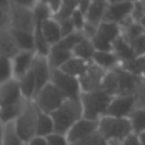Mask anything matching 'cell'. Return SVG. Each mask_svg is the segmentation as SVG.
I'll use <instances>...</instances> for the list:
<instances>
[{"mask_svg":"<svg viewBox=\"0 0 145 145\" xmlns=\"http://www.w3.org/2000/svg\"><path fill=\"white\" fill-rule=\"evenodd\" d=\"M25 101L18 89L16 79H10L0 85V121L3 124L11 123L21 113Z\"/></svg>","mask_w":145,"mask_h":145,"instance_id":"cell-1","label":"cell"},{"mask_svg":"<svg viewBox=\"0 0 145 145\" xmlns=\"http://www.w3.org/2000/svg\"><path fill=\"white\" fill-rule=\"evenodd\" d=\"M54 123V133L66 134L68 130L82 118V104L79 99H65L58 108L51 114Z\"/></svg>","mask_w":145,"mask_h":145,"instance_id":"cell-2","label":"cell"},{"mask_svg":"<svg viewBox=\"0 0 145 145\" xmlns=\"http://www.w3.org/2000/svg\"><path fill=\"white\" fill-rule=\"evenodd\" d=\"M79 100L82 104V117L88 118V120L99 121L103 116H106V110L108 107L111 96H108L103 90L97 89L93 92L82 93Z\"/></svg>","mask_w":145,"mask_h":145,"instance_id":"cell-3","label":"cell"},{"mask_svg":"<svg viewBox=\"0 0 145 145\" xmlns=\"http://www.w3.org/2000/svg\"><path fill=\"white\" fill-rule=\"evenodd\" d=\"M97 133L107 141H123L127 135L133 133L131 124L128 118H118V117H110L103 116L97 121Z\"/></svg>","mask_w":145,"mask_h":145,"instance_id":"cell-4","label":"cell"},{"mask_svg":"<svg viewBox=\"0 0 145 145\" xmlns=\"http://www.w3.org/2000/svg\"><path fill=\"white\" fill-rule=\"evenodd\" d=\"M37 118H38V108L35 107V104L33 103V100L25 101L21 113L13 121L14 128H16L18 137L23 140L24 144H27L33 137H35Z\"/></svg>","mask_w":145,"mask_h":145,"instance_id":"cell-5","label":"cell"},{"mask_svg":"<svg viewBox=\"0 0 145 145\" xmlns=\"http://www.w3.org/2000/svg\"><path fill=\"white\" fill-rule=\"evenodd\" d=\"M63 100H65V99L59 93V90L49 82V83H47L44 88H41V89L35 93V96L33 99V103L35 104V107H37L40 111L51 114L55 108L59 107V104H61Z\"/></svg>","mask_w":145,"mask_h":145,"instance_id":"cell-6","label":"cell"},{"mask_svg":"<svg viewBox=\"0 0 145 145\" xmlns=\"http://www.w3.org/2000/svg\"><path fill=\"white\" fill-rule=\"evenodd\" d=\"M63 96V99H79L82 92L79 86L78 78L66 75L58 69L51 71V80H49Z\"/></svg>","mask_w":145,"mask_h":145,"instance_id":"cell-7","label":"cell"},{"mask_svg":"<svg viewBox=\"0 0 145 145\" xmlns=\"http://www.w3.org/2000/svg\"><path fill=\"white\" fill-rule=\"evenodd\" d=\"M8 28L34 33L35 21H34L33 11L30 8L10 6L8 7Z\"/></svg>","mask_w":145,"mask_h":145,"instance_id":"cell-8","label":"cell"},{"mask_svg":"<svg viewBox=\"0 0 145 145\" xmlns=\"http://www.w3.org/2000/svg\"><path fill=\"white\" fill-rule=\"evenodd\" d=\"M104 73H106L104 69L99 68L93 62H90L88 65L86 71L78 78L79 86H80V92L85 93V92H93V90L100 89V85H101Z\"/></svg>","mask_w":145,"mask_h":145,"instance_id":"cell-9","label":"cell"},{"mask_svg":"<svg viewBox=\"0 0 145 145\" xmlns=\"http://www.w3.org/2000/svg\"><path fill=\"white\" fill-rule=\"evenodd\" d=\"M134 110V99L133 96H113L108 107L106 110V116L110 117H118V118H127L130 113Z\"/></svg>","mask_w":145,"mask_h":145,"instance_id":"cell-10","label":"cell"},{"mask_svg":"<svg viewBox=\"0 0 145 145\" xmlns=\"http://www.w3.org/2000/svg\"><path fill=\"white\" fill-rule=\"evenodd\" d=\"M97 131V121H93V120H88V118H80L78 120L69 130L68 133L65 134L66 135V140L69 144L72 142H76L79 140H83L89 135H92L93 133Z\"/></svg>","mask_w":145,"mask_h":145,"instance_id":"cell-11","label":"cell"},{"mask_svg":"<svg viewBox=\"0 0 145 145\" xmlns=\"http://www.w3.org/2000/svg\"><path fill=\"white\" fill-rule=\"evenodd\" d=\"M134 1H114V3H107L103 21L120 24L124 18L130 17Z\"/></svg>","mask_w":145,"mask_h":145,"instance_id":"cell-12","label":"cell"},{"mask_svg":"<svg viewBox=\"0 0 145 145\" xmlns=\"http://www.w3.org/2000/svg\"><path fill=\"white\" fill-rule=\"evenodd\" d=\"M35 58L34 51H18L10 61H11V69H13V78L18 79L24 76L33 66Z\"/></svg>","mask_w":145,"mask_h":145,"instance_id":"cell-13","label":"cell"},{"mask_svg":"<svg viewBox=\"0 0 145 145\" xmlns=\"http://www.w3.org/2000/svg\"><path fill=\"white\" fill-rule=\"evenodd\" d=\"M31 73L34 76L35 80V86H37V92L44 88L47 83H49L51 80V68L48 65L47 56H41L35 54L33 66H31Z\"/></svg>","mask_w":145,"mask_h":145,"instance_id":"cell-14","label":"cell"},{"mask_svg":"<svg viewBox=\"0 0 145 145\" xmlns=\"http://www.w3.org/2000/svg\"><path fill=\"white\" fill-rule=\"evenodd\" d=\"M116 72H117V76H118V95L133 96L134 92H135V89L138 88V85H140V82L142 79L131 75L127 71H124L120 65L116 68Z\"/></svg>","mask_w":145,"mask_h":145,"instance_id":"cell-15","label":"cell"},{"mask_svg":"<svg viewBox=\"0 0 145 145\" xmlns=\"http://www.w3.org/2000/svg\"><path fill=\"white\" fill-rule=\"evenodd\" d=\"M35 28H38L42 34V37L48 41V44L52 47L55 44L59 42L61 37V28H59V23L55 17H51L48 20H44L42 23L37 24Z\"/></svg>","mask_w":145,"mask_h":145,"instance_id":"cell-16","label":"cell"},{"mask_svg":"<svg viewBox=\"0 0 145 145\" xmlns=\"http://www.w3.org/2000/svg\"><path fill=\"white\" fill-rule=\"evenodd\" d=\"M20 49L17 47L10 28L0 30V56L11 59Z\"/></svg>","mask_w":145,"mask_h":145,"instance_id":"cell-17","label":"cell"},{"mask_svg":"<svg viewBox=\"0 0 145 145\" xmlns=\"http://www.w3.org/2000/svg\"><path fill=\"white\" fill-rule=\"evenodd\" d=\"M106 6H107L106 0H90L89 7H88V10L85 13L86 23H90L93 25H99L103 21Z\"/></svg>","mask_w":145,"mask_h":145,"instance_id":"cell-18","label":"cell"},{"mask_svg":"<svg viewBox=\"0 0 145 145\" xmlns=\"http://www.w3.org/2000/svg\"><path fill=\"white\" fill-rule=\"evenodd\" d=\"M92 62L104 71H111L120 65V61L113 51H96Z\"/></svg>","mask_w":145,"mask_h":145,"instance_id":"cell-19","label":"cell"},{"mask_svg":"<svg viewBox=\"0 0 145 145\" xmlns=\"http://www.w3.org/2000/svg\"><path fill=\"white\" fill-rule=\"evenodd\" d=\"M72 56V52L71 51H66V49H62L56 45H52L49 49L48 55H47V61H48V65L51 68V71H55V69H59L69 58Z\"/></svg>","mask_w":145,"mask_h":145,"instance_id":"cell-20","label":"cell"},{"mask_svg":"<svg viewBox=\"0 0 145 145\" xmlns=\"http://www.w3.org/2000/svg\"><path fill=\"white\" fill-rule=\"evenodd\" d=\"M17 83H18V89L21 92V96L24 97V100H33L35 93H37V86H35V80H34V76L31 73V69L21 78L16 79Z\"/></svg>","mask_w":145,"mask_h":145,"instance_id":"cell-21","label":"cell"},{"mask_svg":"<svg viewBox=\"0 0 145 145\" xmlns=\"http://www.w3.org/2000/svg\"><path fill=\"white\" fill-rule=\"evenodd\" d=\"M89 63H90V62L82 61V59H79V58H76V56L72 55L58 71H61V72H63V73H66V75H71V76H73V78H79V76L86 71V68H88Z\"/></svg>","mask_w":145,"mask_h":145,"instance_id":"cell-22","label":"cell"},{"mask_svg":"<svg viewBox=\"0 0 145 145\" xmlns=\"http://www.w3.org/2000/svg\"><path fill=\"white\" fill-rule=\"evenodd\" d=\"M96 35L103 38L104 41L113 44L114 40L121 35V30L118 27V24L116 23H108V21H101L99 25H97V30H96Z\"/></svg>","mask_w":145,"mask_h":145,"instance_id":"cell-23","label":"cell"},{"mask_svg":"<svg viewBox=\"0 0 145 145\" xmlns=\"http://www.w3.org/2000/svg\"><path fill=\"white\" fill-rule=\"evenodd\" d=\"M111 51L116 54V56L118 58L120 63L121 62H125V61H130V59H133L135 56L134 52H133V49H131V47H130V42L125 41L121 35H118L114 40V42L111 44Z\"/></svg>","mask_w":145,"mask_h":145,"instance_id":"cell-24","label":"cell"},{"mask_svg":"<svg viewBox=\"0 0 145 145\" xmlns=\"http://www.w3.org/2000/svg\"><path fill=\"white\" fill-rule=\"evenodd\" d=\"M100 90H103L104 93H107L111 97L118 95V76H117L116 68L111 71H106L101 85H100Z\"/></svg>","mask_w":145,"mask_h":145,"instance_id":"cell-25","label":"cell"},{"mask_svg":"<svg viewBox=\"0 0 145 145\" xmlns=\"http://www.w3.org/2000/svg\"><path fill=\"white\" fill-rule=\"evenodd\" d=\"M120 66L124 71L130 72L131 75H134L137 78H141V79L145 78V55H142V56H134L130 61L121 62Z\"/></svg>","mask_w":145,"mask_h":145,"instance_id":"cell-26","label":"cell"},{"mask_svg":"<svg viewBox=\"0 0 145 145\" xmlns=\"http://www.w3.org/2000/svg\"><path fill=\"white\" fill-rule=\"evenodd\" d=\"M96 49L93 47L92 41L88 40V38H83L75 48L72 49V55L82 59V61H86V62H92V58L95 55Z\"/></svg>","mask_w":145,"mask_h":145,"instance_id":"cell-27","label":"cell"},{"mask_svg":"<svg viewBox=\"0 0 145 145\" xmlns=\"http://www.w3.org/2000/svg\"><path fill=\"white\" fill-rule=\"evenodd\" d=\"M13 34V38L17 44L20 51H34V35L28 31L21 30H10Z\"/></svg>","mask_w":145,"mask_h":145,"instance_id":"cell-28","label":"cell"},{"mask_svg":"<svg viewBox=\"0 0 145 145\" xmlns=\"http://www.w3.org/2000/svg\"><path fill=\"white\" fill-rule=\"evenodd\" d=\"M54 133V123L51 116L47 113H42L38 110V118H37V130H35V135L40 137H47L49 134Z\"/></svg>","mask_w":145,"mask_h":145,"instance_id":"cell-29","label":"cell"},{"mask_svg":"<svg viewBox=\"0 0 145 145\" xmlns=\"http://www.w3.org/2000/svg\"><path fill=\"white\" fill-rule=\"evenodd\" d=\"M134 134L145 131V108H134L127 117Z\"/></svg>","mask_w":145,"mask_h":145,"instance_id":"cell-30","label":"cell"},{"mask_svg":"<svg viewBox=\"0 0 145 145\" xmlns=\"http://www.w3.org/2000/svg\"><path fill=\"white\" fill-rule=\"evenodd\" d=\"M1 145H25L23 142V140L18 137V134H17V131H16V128H14L13 121L4 124Z\"/></svg>","mask_w":145,"mask_h":145,"instance_id":"cell-31","label":"cell"},{"mask_svg":"<svg viewBox=\"0 0 145 145\" xmlns=\"http://www.w3.org/2000/svg\"><path fill=\"white\" fill-rule=\"evenodd\" d=\"M83 38H85V37H83V34H82L80 31H73L72 34H69V35H66V37H62V38L59 40V42L55 44V45L59 47V48L66 49V51H71V52H72V49L75 48Z\"/></svg>","mask_w":145,"mask_h":145,"instance_id":"cell-32","label":"cell"},{"mask_svg":"<svg viewBox=\"0 0 145 145\" xmlns=\"http://www.w3.org/2000/svg\"><path fill=\"white\" fill-rule=\"evenodd\" d=\"M34 52L37 55H41V56H47L51 49V45L48 44V41L42 37L41 31L38 28H34Z\"/></svg>","mask_w":145,"mask_h":145,"instance_id":"cell-33","label":"cell"},{"mask_svg":"<svg viewBox=\"0 0 145 145\" xmlns=\"http://www.w3.org/2000/svg\"><path fill=\"white\" fill-rule=\"evenodd\" d=\"M145 33V30L142 28V25L140 24V23H137V21H133L130 25H127L125 28H123L121 30V37L125 40V41H133V40H135L137 37H140V35H142Z\"/></svg>","mask_w":145,"mask_h":145,"instance_id":"cell-34","label":"cell"},{"mask_svg":"<svg viewBox=\"0 0 145 145\" xmlns=\"http://www.w3.org/2000/svg\"><path fill=\"white\" fill-rule=\"evenodd\" d=\"M31 11H33V16H34L35 25L40 24V23H42L44 20H48V18H51V17H54L52 11L49 10L45 4H42L41 1H37L35 6L31 8Z\"/></svg>","mask_w":145,"mask_h":145,"instance_id":"cell-35","label":"cell"},{"mask_svg":"<svg viewBox=\"0 0 145 145\" xmlns=\"http://www.w3.org/2000/svg\"><path fill=\"white\" fill-rule=\"evenodd\" d=\"M10 79H14L13 69H11V61L8 58L0 56V85Z\"/></svg>","mask_w":145,"mask_h":145,"instance_id":"cell-36","label":"cell"},{"mask_svg":"<svg viewBox=\"0 0 145 145\" xmlns=\"http://www.w3.org/2000/svg\"><path fill=\"white\" fill-rule=\"evenodd\" d=\"M134 108H145V79H142L135 89L134 95Z\"/></svg>","mask_w":145,"mask_h":145,"instance_id":"cell-37","label":"cell"},{"mask_svg":"<svg viewBox=\"0 0 145 145\" xmlns=\"http://www.w3.org/2000/svg\"><path fill=\"white\" fill-rule=\"evenodd\" d=\"M69 145H107V141L96 131L92 135H89V137H86L83 140H79L76 142H72Z\"/></svg>","mask_w":145,"mask_h":145,"instance_id":"cell-38","label":"cell"},{"mask_svg":"<svg viewBox=\"0 0 145 145\" xmlns=\"http://www.w3.org/2000/svg\"><path fill=\"white\" fill-rule=\"evenodd\" d=\"M69 18H71V21H72V24H73V27H75V30H76V31H82L83 25L86 24V17H85V14H83L78 7L71 13Z\"/></svg>","mask_w":145,"mask_h":145,"instance_id":"cell-39","label":"cell"},{"mask_svg":"<svg viewBox=\"0 0 145 145\" xmlns=\"http://www.w3.org/2000/svg\"><path fill=\"white\" fill-rule=\"evenodd\" d=\"M130 47L133 49L135 56H142L145 55V33L142 35L137 37L135 40L130 41Z\"/></svg>","mask_w":145,"mask_h":145,"instance_id":"cell-40","label":"cell"},{"mask_svg":"<svg viewBox=\"0 0 145 145\" xmlns=\"http://www.w3.org/2000/svg\"><path fill=\"white\" fill-rule=\"evenodd\" d=\"M142 16H144V0H135L133 3V8H131L130 17L133 18V21L138 23Z\"/></svg>","mask_w":145,"mask_h":145,"instance_id":"cell-41","label":"cell"},{"mask_svg":"<svg viewBox=\"0 0 145 145\" xmlns=\"http://www.w3.org/2000/svg\"><path fill=\"white\" fill-rule=\"evenodd\" d=\"M58 23H59V28H61V37H66V35L72 34L73 31H76L69 17L59 18V20H58Z\"/></svg>","mask_w":145,"mask_h":145,"instance_id":"cell-42","label":"cell"},{"mask_svg":"<svg viewBox=\"0 0 145 145\" xmlns=\"http://www.w3.org/2000/svg\"><path fill=\"white\" fill-rule=\"evenodd\" d=\"M47 145H69L66 135L65 134H59V133H52L45 137Z\"/></svg>","mask_w":145,"mask_h":145,"instance_id":"cell-43","label":"cell"},{"mask_svg":"<svg viewBox=\"0 0 145 145\" xmlns=\"http://www.w3.org/2000/svg\"><path fill=\"white\" fill-rule=\"evenodd\" d=\"M37 1H41L42 4H45L52 11L54 17L58 14V11L61 10V6H62V0H37Z\"/></svg>","mask_w":145,"mask_h":145,"instance_id":"cell-44","label":"cell"},{"mask_svg":"<svg viewBox=\"0 0 145 145\" xmlns=\"http://www.w3.org/2000/svg\"><path fill=\"white\" fill-rule=\"evenodd\" d=\"M37 0H10V6H17V7H24V8H33L35 6Z\"/></svg>","mask_w":145,"mask_h":145,"instance_id":"cell-45","label":"cell"},{"mask_svg":"<svg viewBox=\"0 0 145 145\" xmlns=\"http://www.w3.org/2000/svg\"><path fill=\"white\" fill-rule=\"evenodd\" d=\"M8 28V8L0 7V30Z\"/></svg>","mask_w":145,"mask_h":145,"instance_id":"cell-46","label":"cell"},{"mask_svg":"<svg viewBox=\"0 0 145 145\" xmlns=\"http://www.w3.org/2000/svg\"><path fill=\"white\" fill-rule=\"evenodd\" d=\"M120 144L121 145H141L140 144V140H138V135L134 134V133H131L130 135H127L123 141H120Z\"/></svg>","mask_w":145,"mask_h":145,"instance_id":"cell-47","label":"cell"},{"mask_svg":"<svg viewBox=\"0 0 145 145\" xmlns=\"http://www.w3.org/2000/svg\"><path fill=\"white\" fill-rule=\"evenodd\" d=\"M25 145H47V140H45V137L35 135V137H33Z\"/></svg>","mask_w":145,"mask_h":145,"instance_id":"cell-48","label":"cell"},{"mask_svg":"<svg viewBox=\"0 0 145 145\" xmlns=\"http://www.w3.org/2000/svg\"><path fill=\"white\" fill-rule=\"evenodd\" d=\"M137 135H138L140 144H141V145H145V131H142V133H140V134H137Z\"/></svg>","mask_w":145,"mask_h":145,"instance_id":"cell-49","label":"cell"},{"mask_svg":"<svg viewBox=\"0 0 145 145\" xmlns=\"http://www.w3.org/2000/svg\"><path fill=\"white\" fill-rule=\"evenodd\" d=\"M0 7L8 8V7H10V0H0Z\"/></svg>","mask_w":145,"mask_h":145,"instance_id":"cell-50","label":"cell"},{"mask_svg":"<svg viewBox=\"0 0 145 145\" xmlns=\"http://www.w3.org/2000/svg\"><path fill=\"white\" fill-rule=\"evenodd\" d=\"M3 130H4V124L0 121V145H1V140H3Z\"/></svg>","mask_w":145,"mask_h":145,"instance_id":"cell-51","label":"cell"},{"mask_svg":"<svg viewBox=\"0 0 145 145\" xmlns=\"http://www.w3.org/2000/svg\"><path fill=\"white\" fill-rule=\"evenodd\" d=\"M138 23H140V24L142 25V28H144V30H145V13H144V16L141 17V20H140Z\"/></svg>","mask_w":145,"mask_h":145,"instance_id":"cell-52","label":"cell"},{"mask_svg":"<svg viewBox=\"0 0 145 145\" xmlns=\"http://www.w3.org/2000/svg\"><path fill=\"white\" fill-rule=\"evenodd\" d=\"M107 145H121L118 141H110V142H107Z\"/></svg>","mask_w":145,"mask_h":145,"instance_id":"cell-53","label":"cell"},{"mask_svg":"<svg viewBox=\"0 0 145 145\" xmlns=\"http://www.w3.org/2000/svg\"><path fill=\"white\" fill-rule=\"evenodd\" d=\"M144 13H145V0H144Z\"/></svg>","mask_w":145,"mask_h":145,"instance_id":"cell-54","label":"cell"},{"mask_svg":"<svg viewBox=\"0 0 145 145\" xmlns=\"http://www.w3.org/2000/svg\"><path fill=\"white\" fill-rule=\"evenodd\" d=\"M144 79H145V78H144Z\"/></svg>","mask_w":145,"mask_h":145,"instance_id":"cell-55","label":"cell"}]
</instances>
